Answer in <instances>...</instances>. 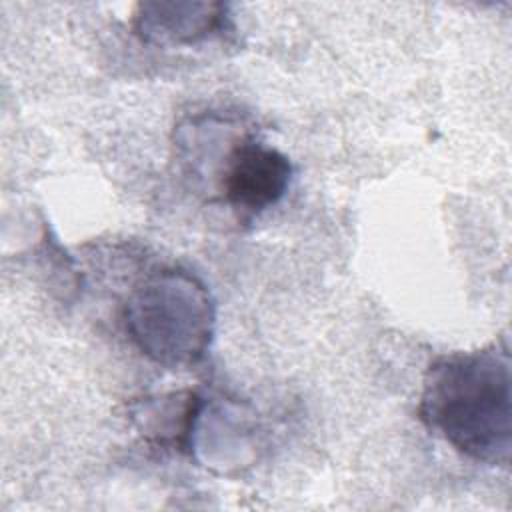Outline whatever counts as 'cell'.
I'll return each instance as SVG.
<instances>
[{
    "mask_svg": "<svg viewBox=\"0 0 512 512\" xmlns=\"http://www.w3.org/2000/svg\"><path fill=\"white\" fill-rule=\"evenodd\" d=\"M420 420L462 456L508 466L512 452V360L502 338L434 360L424 376Z\"/></svg>",
    "mask_w": 512,
    "mask_h": 512,
    "instance_id": "6da1fadb",
    "label": "cell"
},
{
    "mask_svg": "<svg viewBox=\"0 0 512 512\" xmlns=\"http://www.w3.org/2000/svg\"><path fill=\"white\" fill-rule=\"evenodd\" d=\"M124 322L132 342L162 366H192L208 352L216 306L206 284L168 266L144 276L128 296Z\"/></svg>",
    "mask_w": 512,
    "mask_h": 512,
    "instance_id": "7a4b0ae2",
    "label": "cell"
},
{
    "mask_svg": "<svg viewBox=\"0 0 512 512\" xmlns=\"http://www.w3.org/2000/svg\"><path fill=\"white\" fill-rule=\"evenodd\" d=\"M292 162L278 148L246 134L226 152L220 172L224 202L244 218H254L286 194Z\"/></svg>",
    "mask_w": 512,
    "mask_h": 512,
    "instance_id": "3957f363",
    "label": "cell"
},
{
    "mask_svg": "<svg viewBox=\"0 0 512 512\" xmlns=\"http://www.w3.org/2000/svg\"><path fill=\"white\" fill-rule=\"evenodd\" d=\"M226 6L206 2L140 4L136 30L146 42L194 44L226 26Z\"/></svg>",
    "mask_w": 512,
    "mask_h": 512,
    "instance_id": "277c9868",
    "label": "cell"
}]
</instances>
